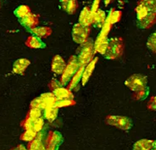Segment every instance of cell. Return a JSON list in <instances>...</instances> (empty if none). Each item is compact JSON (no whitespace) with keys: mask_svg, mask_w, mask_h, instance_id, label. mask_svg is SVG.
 <instances>
[{"mask_svg":"<svg viewBox=\"0 0 156 150\" xmlns=\"http://www.w3.org/2000/svg\"><path fill=\"white\" fill-rule=\"evenodd\" d=\"M34 121V120H33V119H31V118L28 117V118H27L25 120V122H24V125H23V127H24V128H25L26 130H33Z\"/></svg>","mask_w":156,"mask_h":150,"instance_id":"8d00e7d4","label":"cell"},{"mask_svg":"<svg viewBox=\"0 0 156 150\" xmlns=\"http://www.w3.org/2000/svg\"><path fill=\"white\" fill-rule=\"evenodd\" d=\"M26 45L31 48H45V44L42 41L41 38H38V36H35L33 34L32 36H29L27 38L25 42Z\"/></svg>","mask_w":156,"mask_h":150,"instance_id":"e0dca14e","label":"cell"},{"mask_svg":"<svg viewBox=\"0 0 156 150\" xmlns=\"http://www.w3.org/2000/svg\"><path fill=\"white\" fill-rule=\"evenodd\" d=\"M66 62L60 55H55L52 60L51 70L57 75H61L66 68Z\"/></svg>","mask_w":156,"mask_h":150,"instance_id":"9c48e42d","label":"cell"},{"mask_svg":"<svg viewBox=\"0 0 156 150\" xmlns=\"http://www.w3.org/2000/svg\"><path fill=\"white\" fill-rule=\"evenodd\" d=\"M80 64L78 60L77 56H72L70 58L69 63L66 65V68L64 69V73L61 74V79H60V84L61 85H66L70 80L72 79L73 75L76 74L78 69L80 68Z\"/></svg>","mask_w":156,"mask_h":150,"instance_id":"7a4b0ae2","label":"cell"},{"mask_svg":"<svg viewBox=\"0 0 156 150\" xmlns=\"http://www.w3.org/2000/svg\"><path fill=\"white\" fill-rule=\"evenodd\" d=\"M0 9H1V1H0Z\"/></svg>","mask_w":156,"mask_h":150,"instance_id":"60d3db41","label":"cell"},{"mask_svg":"<svg viewBox=\"0 0 156 150\" xmlns=\"http://www.w3.org/2000/svg\"><path fill=\"white\" fill-rule=\"evenodd\" d=\"M89 33H90V27L84 26L80 23H78L73 27L72 38L73 41L78 44H83L88 41Z\"/></svg>","mask_w":156,"mask_h":150,"instance_id":"3957f363","label":"cell"},{"mask_svg":"<svg viewBox=\"0 0 156 150\" xmlns=\"http://www.w3.org/2000/svg\"><path fill=\"white\" fill-rule=\"evenodd\" d=\"M138 3L142 4L148 12H156V0H140Z\"/></svg>","mask_w":156,"mask_h":150,"instance_id":"cb8c5ba5","label":"cell"},{"mask_svg":"<svg viewBox=\"0 0 156 150\" xmlns=\"http://www.w3.org/2000/svg\"><path fill=\"white\" fill-rule=\"evenodd\" d=\"M61 135L58 132H54L53 135H52L51 139H50V144L52 146H58L60 144L61 141Z\"/></svg>","mask_w":156,"mask_h":150,"instance_id":"836d02e7","label":"cell"},{"mask_svg":"<svg viewBox=\"0 0 156 150\" xmlns=\"http://www.w3.org/2000/svg\"><path fill=\"white\" fill-rule=\"evenodd\" d=\"M99 1L100 0H95L94 2V5L92 6V11L94 13H95L97 10L99 9Z\"/></svg>","mask_w":156,"mask_h":150,"instance_id":"74e56055","label":"cell"},{"mask_svg":"<svg viewBox=\"0 0 156 150\" xmlns=\"http://www.w3.org/2000/svg\"><path fill=\"white\" fill-rule=\"evenodd\" d=\"M30 65V61L27 58H19L14 62L13 66V73L17 74H23L26 68Z\"/></svg>","mask_w":156,"mask_h":150,"instance_id":"4fadbf2b","label":"cell"},{"mask_svg":"<svg viewBox=\"0 0 156 150\" xmlns=\"http://www.w3.org/2000/svg\"><path fill=\"white\" fill-rule=\"evenodd\" d=\"M37 136V133L34 130H26L21 136V139L27 142H30L34 139Z\"/></svg>","mask_w":156,"mask_h":150,"instance_id":"f546056e","label":"cell"},{"mask_svg":"<svg viewBox=\"0 0 156 150\" xmlns=\"http://www.w3.org/2000/svg\"><path fill=\"white\" fill-rule=\"evenodd\" d=\"M53 93L54 96L56 97L57 100H60V99H73V95L71 90L65 89V88H62V87H58L57 89L53 90Z\"/></svg>","mask_w":156,"mask_h":150,"instance_id":"2e32d148","label":"cell"},{"mask_svg":"<svg viewBox=\"0 0 156 150\" xmlns=\"http://www.w3.org/2000/svg\"><path fill=\"white\" fill-rule=\"evenodd\" d=\"M42 148L43 145L41 141L38 139H34L32 143L29 144V150H41Z\"/></svg>","mask_w":156,"mask_h":150,"instance_id":"e575fe53","label":"cell"},{"mask_svg":"<svg viewBox=\"0 0 156 150\" xmlns=\"http://www.w3.org/2000/svg\"><path fill=\"white\" fill-rule=\"evenodd\" d=\"M108 39L107 38V37H104L99 34L96 39L95 43L94 44V52L104 55L106 52V49L108 48Z\"/></svg>","mask_w":156,"mask_h":150,"instance_id":"8fae6325","label":"cell"},{"mask_svg":"<svg viewBox=\"0 0 156 150\" xmlns=\"http://www.w3.org/2000/svg\"><path fill=\"white\" fill-rule=\"evenodd\" d=\"M41 98L44 99V101L45 104H46V108L48 107V106L54 105L56 101H57L56 97L54 96V94L53 93H43L41 95Z\"/></svg>","mask_w":156,"mask_h":150,"instance_id":"603a6c76","label":"cell"},{"mask_svg":"<svg viewBox=\"0 0 156 150\" xmlns=\"http://www.w3.org/2000/svg\"><path fill=\"white\" fill-rule=\"evenodd\" d=\"M124 84L131 91L137 92L147 87V77L142 74H134L124 82Z\"/></svg>","mask_w":156,"mask_h":150,"instance_id":"8992f818","label":"cell"},{"mask_svg":"<svg viewBox=\"0 0 156 150\" xmlns=\"http://www.w3.org/2000/svg\"><path fill=\"white\" fill-rule=\"evenodd\" d=\"M124 51V44L121 38H113L108 39V48L105 55L107 59H116L122 55Z\"/></svg>","mask_w":156,"mask_h":150,"instance_id":"6da1fadb","label":"cell"},{"mask_svg":"<svg viewBox=\"0 0 156 150\" xmlns=\"http://www.w3.org/2000/svg\"><path fill=\"white\" fill-rule=\"evenodd\" d=\"M110 1H111V0H105V4H106V5H107V4H108V3H109V2H110Z\"/></svg>","mask_w":156,"mask_h":150,"instance_id":"f35d334b","label":"cell"},{"mask_svg":"<svg viewBox=\"0 0 156 150\" xmlns=\"http://www.w3.org/2000/svg\"><path fill=\"white\" fill-rule=\"evenodd\" d=\"M148 109L153 111H156V96H154L150 99V101L148 102Z\"/></svg>","mask_w":156,"mask_h":150,"instance_id":"d590c367","label":"cell"},{"mask_svg":"<svg viewBox=\"0 0 156 150\" xmlns=\"http://www.w3.org/2000/svg\"><path fill=\"white\" fill-rule=\"evenodd\" d=\"M154 141L149 139H140L134 144L133 150H150L153 148Z\"/></svg>","mask_w":156,"mask_h":150,"instance_id":"d6986e66","label":"cell"},{"mask_svg":"<svg viewBox=\"0 0 156 150\" xmlns=\"http://www.w3.org/2000/svg\"><path fill=\"white\" fill-rule=\"evenodd\" d=\"M83 68H84V66H80V68L77 71L76 74L73 75V77L72 78V79H71V83H70L69 87V89H74V88L78 85L79 82L81 80V78H82V75H83V69H84Z\"/></svg>","mask_w":156,"mask_h":150,"instance_id":"ffe728a7","label":"cell"},{"mask_svg":"<svg viewBox=\"0 0 156 150\" xmlns=\"http://www.w3.org/2000/svg\"><path fill=\"white\" fill-rule=\"evenodd\" d=\"M42 109H38V108H31V110L29 113V118H30L33 120H36L38 118H40L42 115Z\"/></svg>","mask_w":156,"mask_h":150,"instance_id":"d6a6232c","label":"cell"},{"mask_svg":"<svg viewBox=\"0 0 156 150\" xmlns=\"http://www.w3.org/2000/svg\"><path fill=\"white\" fill-rule=\"evenodd\" d=\"M19 23L22 24L26 29L31 30L32 29L37 27L39 23V16L35 13H29L26 16L23 17L21 19H19Z\"/></svg>","mask_w":156,"mask_h":150,"instance_id":"52a82bcc","label":"cell"},{"mask_svg":"<svg viewBox=\"0 0 156 150\" xmlns=\"http://www.w3.org/2000/svg\"><path fill=\"white\" fill-rule=\"evenodd\" d=\"M75 102L73 101L72 99H60V100H57L55 103V105L57 106L58 108H63V107H68V106L74 105Z\"/></svg>","mask_w":156,"mask_h":150,"instance_id":"4dcf8cb0","label":"cell"},{"mask_svg":"<svg viewBox=\"0 0 156 150\" xmlns=\"http://www.w3.org/2000/svg\"><path fill=\"white\" fill-rule=\"evenodd\" d=\"M94 48L92 42L87 41L85 44H82V47L79 52V55L77 56L80 66H85L93 59V56L94 54Z\"/></svg>","mask_w":156,"mask_h":150,"instance_id":"277c9868","label":"cell"},{"mask_svg":"<svg viewBox=\"0 0 156 150\" xmlns=\"http://www.w3.org/2000/svg\"><path fill=\"white\" fill-rule=\"evenodd\" d=\"M149 93H150V90H149V88L148 87H145L144 89H143L140 90V91H137V92H134V99H136V100H144V99H146L148 95H149Z\"/></svg>","mask_w":156,"mask_h":150,"instance_id":"484cf974","label":"cell"},{"mask_svg":"<svg viewBox=\"0 0 156 150\" xmlns=\"http://www.w3.org/2000/svg\"><path fill=\"white\" fill-rule=\"evenodd\" d=\"M94 13L92 11V9L89 8V7H84L81 13L80 14V21L81 24H83L84 26L92 25L94 23Z\"/></svg>","mask_w":156,"mask_h":150,"instance_id":"ba28073f","label":"cell"},{"mask_svg":"<svg viewBox=\"0 0 156 150\" xmlns=\"http://www.w3.org/2000/svg\"><path fill=\"white\" fill-rule=\"evenodd\" d=\"M146 45L150 50L156 54V31L154 32L152 34H150L147 40Z\"/></svg>","mask_w":156,"mask_h":150,"instance_id":"d4e9b609","label":"cell"},{"mask_svg":"<svg viewBox=\"0 0 156 150\" xmlns=\"http://www.w3.org/2000/svg\"><path fill=\"white\" fill-rule=\"evenodd\" d=\"M60 3L63 10L69 14H74L79 7L77 0H60Z\"/></svg>","mask_w":156,"mask_h":150,"instance_id":"7c38bea8","label":"cell"},{"mask_svg":"<svg viewBox=\"0 0 156 150\" xmlns=\"http://www.w3.org/2000/svg\"><path fill=\"white\" fill-rule=\"evenodd\" d=\"M150 150H156V148H151Z\"/></svg>","mask_w":156,"mask_h":150,"instance_id":"ab89813d","label":"cell"},{"mask_svg":"<svg viewBox=\"0 0 156 150\" xmlns=\"http://www.w3.org/2000/svg\"><path fill=\"white\" fill-rule=\"evenodd\" d=\"M105 121L108 125L115 126L116 128H120L122 130H129L133 126L132 120L125 116L110 115L106 118Z\"/></svg>","mask_w":156,"mask_h":150,"instance_id":"5b68a950","label":"cell"},{"mask_svg":"<svg viewBox=\"0 0 156 150\" xmlns=\"http://www.w3.org/2000/svg\"><path fill=\"white\" fill-rule=\"evenodd\" d=\"M30 106H31V108H38L40 109H44L46 108V104H45L44 99L41 98V96L34 99L30 103Z\"/></svg>","mask_w":156,"mask_h":150,"instance_id":"f1b7e54d","label":"cell"},{"mask_svg":"<svg viewBox=\"0 0 156 150\" xmlns=\"http://www.w3.org/2000/svg\"><path fill=\"white\" fill-rule=\"evenodd\" d=\"M135 13H136V16H137V20H140V19H143L144 16H146L149 12L142 4L138 3L137 7L135 8Z\"/></svg>","mask_w":156,"mask_h":150,"instance_id":"83f0119b","label":"cell"},{"mask_svg":"<svg viewBox=\"0 0 156 150\" xmlns=\"http://www.w3.org/2000/svg\"><path fill=\"white\" fill-rule=\"evenodd\" d=\"M44 119L43 118H38L34 121V126H33V130L35 131L36 133L41 131V129L44 127Z\"/></svg>","mask_w":156,"mask_h":150,"instance_id":"1f68e13d","label":"cell"},{"mask_svg":"<svg viewBox=\"0 0 156 150\" xmlns=\"http://www.w3.org/2000/svg\"><path fill=\"white\" fill-rule=\"evenodd\" d=\"M156 23V12L148 13L143 19L137 20L138 27L142 29H148Z\"/></svg>","mask_w":156,"mask_h":150,"instance_id":"30bf717a","label":"cell"},{"mask_svg":"<svg viewBox=\"0 0 156 150\" xmlns=\"http://www.w3.org/2000/svg\"><path fill=\"white\" fill-rule=\"evenodd\" d=\"M29 13H31V9L27 5H20V6L18 7L16 9L13 11L14 15L18 19H21L23 17L26 16L27 14H29Z\"/></svg>","mask_w":156,"mask_h":150,"instance_id":"7402d4cb","label":"cell"},{"mask_svg":"<svg viewBox=\"0 0 156 150\" xmlns=\"http://www.w3.org/2000/svg\"><path fill=\"white\" fill-rule=\"evenodd\" d=\"M106 13L101 9H98L94 13V23L96 24L97 26H101L102 27L104 25V23H105L106 20Z\"/></svg>","mask_w":156,"mask_h":150,"instance_id":"44dd1931","label":"cell"},{"mask_svg":"<svg viewBox=\"0 0 156 150\" xmlns=\"http://www.w3.org/2000/svg\"><path fill=\"white\" fill-rule=\"evenodd\" d=\"M58 110V108L55 104L45 108L44 113L45 119H47L49 122H54L57 118Z\"/></svg>","mask_w":156,"mask_h":150,"instance_id":"ac0fdd59","label":"cell"},{"mask_svg":"<svg viewBox=\"0 0 156 150\" xmlns=\"http://www.w3.org/2000/svg\"><path fill=\"white\" fill-rule=\"evenodd\" d=\"M122 13L121 11H114V12H110L109 15L108 16L107 19L109 20V22L112 25L115 24L116 23H118L120 19H121Z\"/></svg>","mask_w":156,"mask_h":150,"instance_id":"4316f807","label":"cell"},{"mask_svg":"<svg viewBox=\"0 0 156 150\" xmlns=\"http://www.w3.org/2000/svg\"><path fill=\"white\" fill-rule=\"evenodd\" d=\"M97 61H98V58H94V59H92L89 64H87L86 68L83 69V75H82V78H81V80H82V85H85L87 82L89 81V78H90V76L93 74V71H94V68H95Z\"/></svg>","mask_w":156,"mask_h":150,"instance_id":"5bb4252c","label":"cell"},{"mask_svg":"<svg viewBox=\"0 0 156 150\" xmlns=\"http://www.w3.org/2000/svg\"><path fill=\"white\" fill-rule=\"evenodd\" d=\"M30 32L32 33L34 35L38 36V38H45L51 35L52 29L48 27H44V26H37L31 29Z\"/></svg>","mask_w":156,"mask_h":150,"instance_id":"9a60e30c","label":"cell"}]
</instances>
